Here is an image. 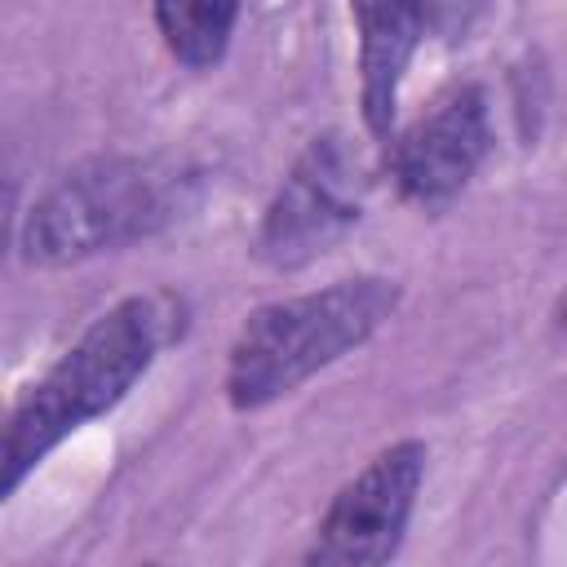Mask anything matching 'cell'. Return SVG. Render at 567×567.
<instances>
[{"mask_svg": "<svg viewBox=\"0 0 567 567\" xmlns=\"http://www.w3.org/2000/svg\"><path fill=\"white\" fill-rule=\"evenodd\" d=\"M164 310L128 297L93 319L80 341L0 416V505L84 421L111 412L164 346Z\"/></svg>", "mask_w": 567, "mask_h": 567, "instance_id": "obj_1", "label": "cell"}, {"mask_svg": "<svg viewBox=\"0 0 567 567\" xmlns=\"http://www.w3.org/2000/svg\"><path fill=\"white\" fill-rule=\"evenodd\" d=\"M399 306V288L377 275L337 279L319 292L284 297L252 310L230 346L226 394L239 412L266 408L363 346Z\"/></svg>", "mask_w": 567, "mask_h": 567, "instance_id": "obj_2", "label": "cell"}, {"mask_svg": "<svg viewBox=\"0 0 567 567\" xmlns=\"http://www.w3.org/2000/svg\"><path fill=\"white\" fill-rule=\"evenodd\" d=\"M186 186L190 177L155 159H89L27 213L22 252L35 266H71L146 239L186 208Z\"/></svg>", "mask_w": 567, "mask_h": 567, "instance_id": "obj_3", "label": "cell"}, {"mask_svg": "<svg viewBox=\"0 0 567 567\" xmlns=\"http://www.w3.org/2000/svg\"><path fill=\"white\" fill-rule=\"evenodd\" d=\"M359 208H363L359 155L341 137H315L261 217L257 257L275 270H297L323 257L359 221Z\"/></svg>", "mask_w": 567, "mask_h": 567, "instance_id": "obj_4", "label": "cell"}, {"mask_svg": "<svg viewBox=\"0 0 567 567\" xmlns=\"http://www.w3.org/2000/svg\"><path fill=\"white\" fill-rule=\"evenodd\" d=\"M425 478V443L408 439L394 443L385 452H377L328 505L319 532H315V549L310 563L323 567H377L385 558H394L416 492Z\"/></svg>", "mask_w": 567, "mask_h": 567, "instance_id": "obj_5", "label": "cell"}, {"mask_svg": "<svg viewBox=\"0 0 567 567\" xmlns=\"http://www.w3.org/2000/svg\"><path fill=\"white\" fill-rule=\"evenodd\" d=\"M492 146L487 102L474 84L443 93L394 146V182L412 204L439 208L465 190Z\"/></svg>", "mask_w": 567, "mask_h": 567, "instance_id": "obj_6", "label": "cell"}, {"mask_svg": "<svg viewBox=\"0 0 567 567\" xmlns=\"http://www.w3.org/2000/svg\"><path fill=\"white\" fill-rule=\"evenodd\" d=\"M354 18H359L363 120L372 133H390L399 84L421 40V0H354Z\"/></svg>", "mask_w": 567, "mask_h": 567, "instance_id": "obj_7", "label": "cell"}, {"mask_svg": "<svg viewBox=\"0 0 567 567\" xmlns=\"http://www.w3.org/2000/svg\"><path fill=\"white\" fill-rule=\"evenodd\" d=\"M239 0H155V22L173 58L186 66H213L235 31Z\"/></svg>", "mask_w": 567, "mask_h": 567, "instance_id": "obj_8", "label": "cell"}, {"mask_svg": "<svg viewBox=\"0 0 567 567\" xmlns=\"http://www.w3.org/2000/svg\"><path fill=\"white\" fill-rule=\"evenodd\" d=\"M9 208H13V199H9V190L0 186V252H4V239H9Z\"/></svg>", "mask_w": 567, "mask_h": 567, "instance_id": "obj_9", "label": "cell"}]
</instances>
